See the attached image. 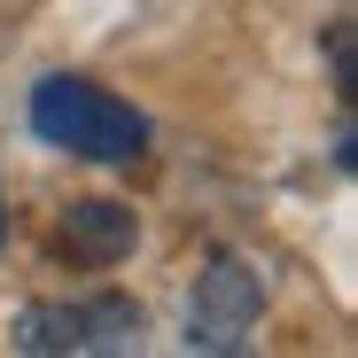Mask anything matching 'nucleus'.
<instances>
[{
	"label": "nucleus",
	"mask_w": 358,
	"mask_h": 358,
	"mask_svg": "<svg viewBox=\"0 0 358 358\" xmlns=\"http://www.w3.org/2000/svg\"><path fill=\"white\" fill-rule=\"evenodd\" d=\"M31 133L47 148L86 156V164H133L148 148V117L133 101H117L109 86H94V78L55 71V78L31 86Z\"/></svg>",
	"instance_id": "f257e3e1"
},
{
	"label": "nucleus",
	"mask_w": 358,
	"mask_h": 358,
	"mask_svg": "<svg viewBox=\"0 0 358 358\" xmlns=\"http://www.w3.org/2000/svg\"><path fill=\"white\" fill-rule=\"evenodd\" d=\"M16 350H133L141 343V304L125 296H78V304H31L8 327Z\"/></svg>",
	"instance_id": "f03ea898"
},
{
	"label": "nucleus",
	"mask_w": 358,
	"mask_h": 358,
	"mask_svg": "<svg viewBox=\"0 0 358 358\" xmlns=\"http://www.w3.org/2000/svg\"><path fill=\"white\" fill-rule=\"evenodd\" d=\"M265 304V280L242 257H210V273L195 280V304H187V350H242Z\"/></svg>",
	"instance_id": "7ed1b4c3"
},
{
	"label": "nucleus",
	"mask_w": 358,
	"mask_h": 358,
	"mask_svg": "<svg viewBox=\"0 0 358 358\" xmlns=\"http://www.w3.org/2000/svg\"><path fill=\"white\" fill-rule=\"evenodd\" d=\"M133 210L125 203H109V195H94V203H71L63 210V250L71 257H86V265H117V257H125L133 250Z\"/></svg>",
	"instance_id": "20e7f679"
},
{
	"label": "nucleus",
	"mask_w": 358,
	"mask_h": 358,
	"mask_svg": "<svg viewBox=\"0 0 358 358\" xmlns=\"http://www.w3.org/2000/svg\"><path fill=\"white\" fill-rule=\"evenodd\" d=\"M0 242H8V210H0Z\"/></svg>",
	"instance_id": "39448f33"
}]
</instances>
